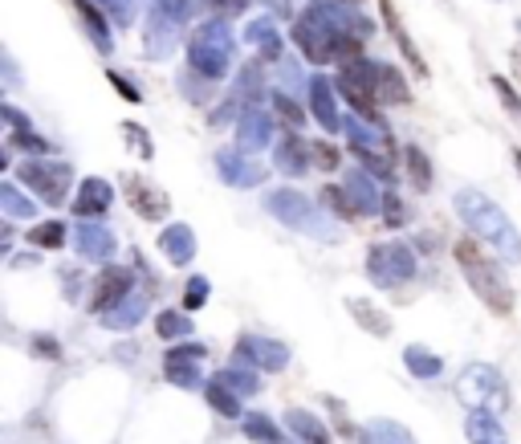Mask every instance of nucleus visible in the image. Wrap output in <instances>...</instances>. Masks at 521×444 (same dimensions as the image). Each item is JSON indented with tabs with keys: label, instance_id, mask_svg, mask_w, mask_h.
<instances>
[{
	"label": "nucleus",
	"instance_id": "1",
	"mask_svg": "<svg viewBox=\"0 0 521 444\" xmlns=\"http://www.w3.org/2000/svg\"><path fill=\"white\" fill-rule=\"evenodd\" d=\"M456 261H460V269L468 274V282H473L477 298L489 306V310H497V314H509L513 310L509 282H505V277L497 274L493 261L477 249V240H456Z\"/></svg>",
	"mask_w": 521,
	"mask_h": 444
},
{
	"label": "nucleus",
	"instance_id": "2",
	"mask_svg": "<svg viewBox=\"0 0 521 444\" xmlns=\"http://www.w3.org/2000/svg\"><path fill=\"white\" fill-rule=\"evenodd\" d=\"M460 208H465L468 221L477 224L481 232H489L493 240H501L505 253H509V261L521 253V249H517V240H513V232H509V224H505V216L497 213L493 205H485V200H477V196H465V200H460Z\"/></svg>",
	"mask_w": 521,
	"mask_h": 444
},
{
	"label": "nucleus",
	"instance_id": "3",
	"mask_svg": "<svg viewBox=\"0 0 521 444\" xmlns=\"http://www.w3.org/2000/svg\"><path fill=\"white\" fill-rule=\"evenodd\" d=\"M21 176H25L29 184L41 187V196L49 200V205H62V200H65V184H62V179H70V171H65V168H41V163H25V168H21Z\"/></svg>",
	"mask_w": 521,
	"mask_h": 444
},
{
	"label": "nucleus",
	"instance_id": "4",
	"mask_svg": "<svg viewBox=\"0 0 521 444\" xmlns=\"http://www.w3.org/2000/svg\"><path fill=\"white\" fill-rule=\"evenodd\" d=\"M200 359H204V347H179L168 355L163 371H168V379L179 383V387H195V367H187V363H200Z\"/></svg>",
	"mask_w": 521,
	"mask_h": 444
},
{
	"label": "nucleus",
	"instance_id": "5",
	"mask_svg": "<svg viewBox=\"0 0 521 444\" xmlns=\"http://www.w3.org/2000/svg\"><path fill=\"white\" fill-rule=\"evenodd\" d=\"M371 90L383 102H407V98H412L404 86V78H399L391 65H371Z\"/></svg>",
	"mask_w": 521,
	"mask_h": 444
},
{
	"label": "nucleus",
	"instance_id": "6",
	"mask_svg": "<svg viewBox=\"0 0 521 444\" xmlns=\"http://www.w3.org/2000/svg\"><path fill=\"white\" fill-rule=\"evenodd\" d=\"M126 200H131V205L139 208L143 216H163V213H168V200H163V192H155V187L143 184V179H126Z\"/></svg>",
	"mask_w": 521,
	"mask_h": 444
},
{
	"label": "nucleus",
	"instance_id": "7",
	"mask_svg": "<svg viewBox=\"0 0 521 444\" xmlns=\"http://www.w3.org/2000/svg\"><path fill=\"white\" fill-rule=\"evenodd\" d=\"M465 432H468V440H473V444H509V440H505V428L497 424L493 412H485V408L468 416Z\"/></svg>",
	"mask_w": 521,
	"mask_h": 444
},
{
	"label": "nucleus",
	"instance_id": "8",
	"mask_svg": "<svg viewBox=\"0 0 521 444\" xmlns=\"http://www.w3.org/2000/svg\"><path fill=\"white\" fill-rule=\"evenodd\" d=\"M285 420H290V428L306 444H334V440H330V432H326V424H322L318 416H309L306 408H290V416H285Z\"/></svg>",
	"mask_w": 521,
	"mask_h": 444
},
{
	"label": "nucleus",
	"instance_id": "9",
	"mask_svg": "<svg viewBox=\"0 0 521 444\" xmlns=\"http://www.w3.org/2000/svg\"><path fill=\"white\" fill-rule=\"evenodd\" d=\"M98 298H94V306H110V302H118L126 290H131V274L126 269H107L102 274V282H98Z\"/></svg>",
	"mask_w": 521,
	"mask_h": 444
},
{
	"label": "nucleus",
	"instance_id": "10",
	"mask_svg": "<svg viewBox=\"0 0 521 444\" xmlns=\"http://www.w3.org/2000/svg\"><path fill=\"white\" fill-rule=\"evenodd\" d=\"M204 396H208V404H213V412H221V416H240V396L237 391H229V383L213 379L208 387H204Z\"/></svg>",
	"mask_w": 521,
	"mask_h": 444
},
{
	"label": "nucleus",
	"instance_id": "11",
	"mask_svg": "<svg viewBox=\"0 0 521 444\" xmlns=\"http://www.w3.org/2000/svg\"><path fill=\"white\" fill-rule=\"evenodd\" d=\"M245 436L256 444H282V432H277V424L269 416H261V412H248L245 416Z\"/></svg>",
	"mask_w": 521,
	"mask_h": 444
},
{
	"label": "nucleus",
	"instance_id": "12",
	"mask_svg": "<svg viewBox=\"0 0 521 444\" xmlns=\"http://www.w3.org/2000/svg\"><path fill=\"white\" fill-rule=\"evenodd\" d=\"M82 192H86V196L78 200V213H82V216H90L94 208L102 213V208L110 205V187L102 184V179H86V184H82Z\"/></svg>",
	"mask_w": 521,
	"mask_h": 444
},
{
	"label": "nucleus",
	"instance_id": "13",
	"mask_svg": "<svg viewBox=\"0 0 521 444\" xmlns=\"http://www.w3.org/2000/svg\"><path fill=\"white\" fill-rule=\"evenodd\" d=\"M383 17H387V25H391V33H395L399 49H404V54H407V62H412V65H415V70L424 74V57L415 54V45H412V41H407V33H404V29H399V17H395V9H391V0H383Z\"/></svg>",
	"mask_w": 521,
	"mask_h": 444
},
{
	"label": "nucleus",
	"instance_id": "14",
	"mask_svg": "<svg viewBox=\"0 0 521 444\" xmlns=\"http://www.w3.org/2000/svg\"><path fill=\"white\" fill-rule=\"evenodd\" d=\"M407 171H412V184L420 187V192L432 184V168H428V155L420 152V147H407Z\"/></svg>",
	"mask_w": 521,
	"mask_h": 444
},
{
	"label": "nucleus",
	"instance_id": "15",
	"mask_svg": "<svg viewBox=\"0 0 521 444\" xmlns=\"http://www.w3.org/2000/svg\"><path fill=\"white\" fill-rule=\"evenodd\" d=\"M253 347H256L253 355L256 367H265V371H282L285 367V347H277V343H253Z\"/></svg>",
	"mask_w": 521,
	"mask_h": 444
},
{
	"label": "nucleus",
	"instance_id": "16",
	"mask_svg": "<svg viewBox=\"0 0 521 444\" xmlns=\"http://www.w3.org/2000/svg\"><path fill=\"white\" fill-rule=\"evenodd\" d=\"M367 440H371V444H415L412 436H407V432H404V428H399V424H391V420H383V424H375Z\"/></svg>",
	"mask_w": 521,
	"mask_h": 444
},
{
	"label": "nucleus",
	"instance_id": "17",
	"mask_svg": "<svg viewBox=\"0 0 521 444\" xmlns=\"http://www.w3.org/2000/svg\"><path fill=\"white\" fill-rule=\"evenodd\" d=\"M163 249H171V261H187L192 257V245H187V229H171L160 237Z\"/></svg>",
	"mask_w": 521,
	"mask_h": 444
},
{
	"label": "nucleus",
	"instance_id": "18",
	"mask_svg": "<svg viewBox=\"0 0 521 444\" xmlns=\"http://www.w3.org/2000/svg\"><path fill=\"white\" fill-rule=\"evenodd\" d=\"M301 155H306V147H301L298 139H285L282 152H277V160H282L285 171H293V176H298V171H306V160H301Z\"/></svg>",
	"mask_w": 521,
	"mask_h": 444
},
{
	"label": "nucleus",
	"instance_id": "19",
	"mask_svg": "<svg viewBox=\"0 0 521 444\" xmlns=\"http://www.w3.org/2000/svg\"><path fill=\"white\" fill-rule=\"evenodd\" d=\"M322 205H330L338 216H346V221H354V216H359V208L346 200V187H322Z\"/></svg>",
	"mask_w": 521,
	"mask_h": 444
},
{
	"label": "nucleus",
	"instance_id": "20",
	"mask_svg": "<svg viewBox=\"0 0 521 444\" xmlns=\"http://www.w3.org/2000/svg\"><path fill=\"white\" fill-rule=\"evenodd\" d=\"M314 94H318V98H314V107H318V118L330 126V131H334V126H338V118H334V98H330L326 82H314Z\"/></svg>",
	"mask_w": 521,
	"mask_h": 444
},
{
	"label": "nucleus",
	"instance_id": "21",
	"mask_svg": "<svg viewBox=\"0 0 521 444\" xmlns=\"http://www.w3.org/2000/svg\"><path fill=\"white\" fill-rule=\"evenodd\" d=\"M407 367H412L415 375H440L444 367H440V359H432L428 351H420V347H412L407 351Z\"/></svg>",
	"mask_w": 521,
	"mask_h": 444
},
{
	"label": "nucleus",
	"instance_id": "22",
	"mask_svg": "<svg viewBox=\"0 0 521 444\" xmlns=\"http://www.w3.org/2000/svg\"><path fill=\"white\" fill-rule=\"evenodd\" d=\"M62 237H65V229L57 221H49V224H41V229L29 232V240H33V245H49V249H54V245H62Z\"/></svg>",
	"mask_w": 521,
	"mask_h": 444
},
{
	"label": "nucleus",
	"instance_id": "23",
	"mask_svg": "<svg viewBox=\"0 0 521 444\" xmlns=\"http://www.w3.org/2000/svg\"><path fill=\"white\" fill-rule=\"evenodd\" d=\"M216 379H221V383H229V387L237 391V396H253V391H256V379H253V375H240V371H221V375H216Z\"/></svg>",
	"mask_w": 521,
	"mask_h": 444
},
{
	"label": "nucleus",
	"instance_id": "24",
	"mask_svg": "<svg viewBox=\"0 0 521 444\" xmlns=\"http://www.w3.org/2000/svg\"><path fill=\"white\" fill-rule=\"evenodd\" d=\"M309 152H314V163H318V168H326V171H334L338 163H343V155H338L334 147H326V143H314Z\"/></svg>",
	"mask_w": 521,
	"mask_h": 444
},
{
	"label": "nucleus",
	"instance_id": "25",
	"mask_svg": "<svg viewBox=\"0 0 521 444\" xmlns=\"http://www.w3.org/2000/svg\"><path fill=\"white\" fill-rule=\"evenodd\" d=\"M351 310L359 314V318H367V322H362V326H367V330H375V335H387V326H383V318H379V314H375V310H371V306H367V302H351Z\"/></svg>",
	"mask_w": 521,
	"mask_h": 444
},
{
	"label": "nucleus",
	"instance_id": "26",
	"mask_svg": "<svg viewBox=\"0 0 521 444\" xmlns=\"http://www.w3.org/2000/svg\"><path fill=\"white\" fill-rule=\"evenodd\" d=\"M493 86H497V94H501V102L509 107V115L521 118V102H517V94L509 90V82H505V78H493Z\"/></svg>",
	"mask_w": 521,
	"mask_h": 444
},
{
	"label": "nucleus",
	"instance_id": "27",
	"mask_svg": "<svg viewBox=\"0 0 521 444\" xmlns=\"http://www.w3.org/2000/svg\"><path fill=\"white\" fill-rule=\"evenodd\" d=\"M184 330H187V322L179 318V314H163V318H160V335L163 338H176V335H184Z\"/></svg>",
	"mask_w": 521,
	"mask_h": 444
},
{
	"label": "nucleus",
	"instance_id": "28",
	"mask_svg": "<svg viewBox=\"0 0 521 444\" xmlns=\"http://www.w3.org/2000/svg\"><path fill=\"white\" fill-rule=\"evenodd\" d=\"M277 110H282V118L293 126V131H298V126H301V107H293L290 98H282V94H277Z\"/></svg>",
	"mask_w": 521,
	"mask_h": 444
},
{
	"label": "nucleus",
	"instance_id": "29",
	"mask_svg": "<svg viewBox=\"0 0 521 444\" xmlns=\"http://www.w3.org/2000/svg\"><path fill=\"white\" fill-rule=\"evenodd\" d=\"M383 213H387L391 224H404V205H399V196H383Z\"/></svg>",
	"mask_w": 521,
	"mask_h": 444
},
{
	"label": "nucleus",
	"instance_id": "30",
	"mask_svg": "<svg viewBox=\"0 0 521 444\" xmlns=\"http://www.w3.org/2000/svg\"><path fill=\"white\" fill-rule=\"evenodd\" d=\"M204 298H208V285H204V282H192V285H187V310L204 306Z\"/></svg>",
	"mask_w": 521,
	"mask_h": 444
},
{
	"label": "nucleus",
	"instance_id": "31",
	"mask_svg": "<svg viewBox=\"0 0 521 444\" xmlns=\"http://www.w3.org/2000/svg\"><path fill=\"white\" fill-rule=\"evenodd\" d=\"M33 347L41 351V359H57V343H54V338H33Z\"/></svg>",
	"mask_w": 521,
	"mask_h": 444
},
{
	"label": "nucleus",
	"instance_id": "32",
	"mask_svg": "<svg viewBox=\"0 0 521 444\" xmlns=\"http://www.w3.org/2000/svg\"><path fill=\"white\" fill-rule=\"evenodd\" d=\"M110 82H115V86L123 90V98H131V102H139V90H135V86H126V82L118 78V74H110Z\"/></svg>",
	"mask_w": 521,
	"mask_h": 444
},
{
	"label": "nucleus",
	"instance_id": "33",
	"mask_svg": "<svg viewBox=\"0 0 521 444\" xmlns=\"http://www.w3.org/2000/svg\"><path fill=\"white\" fill-rule=\"evenodd\" d=\"M513 160H517V171H521V152H517V155H513Z\"/></svg>",
	"mask_w": 521,
	"mask_h": 444
}]
</instances>
